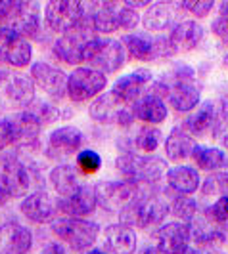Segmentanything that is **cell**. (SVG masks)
I'll list each match as a JSON object with an SVG mask.
<instances>
[{
	"label": "cell",
	"mask_w": 228,
	"mask_h": 254,
	"mask_svg": "<svg viewBox=\"0 0 228 254\" xmlns=\"http://www.w3.org/2000/svg\"><path fill=\"white\" fill-rule=\"evenodd\" d=\"M115 168L123 176V180H127V182L138 186V188L159 184L161 178L167 174V170H169L167 161L161 157L138 155V153L132 151L119 155L115 159Z\"/></svg>",
	"instance_id": "1"
},
{
	"label": "cell",
	"mask_w": 228,
	"mask_h": 254,
	"mask_svg": "<svg viewBox=\"0 0 228 254\" xmlns=\"http://www.w3.org/2000/svg\"><path fill=\"white\" fill-rule=\"evenodd\" d=\"M50 233L69 253H89L100 237V226L89 218H58Z\"/></svg>",
	"instance_id": "2"
},
{
	"label": "cell",
	"mask_w": 228,
	"mask_h": 254,
	"mask_svg": "<svg viewBox=\"0 0 228 254\" xmlns=\"http://www.w3.org/2000/svg\"><path fill=\"white\" fill-rule=\"evenodd\" d=\"M38 174L21 161L17 153H2L0 155V190L10 199H23L37 184Z\"/></svg>",
	"instance_id": "3"
},
{
	"label": "cell",
	"mask_w": 228,
	"mask_h": 254,
	"mask_svg": "<svg viewBox=\"0 0 228 254\" xmlns=\"http://www.w3.org/2000/svg\"><path fill=\"white\" fill-rule=\"evenodd\" d=\"M127 60V52L123 48L121 40L110 37L90 38L83 50V64L102 75H114L117 73Z\"/></svg>",
	"instance_id": "4"
},
{
	"label": "cell",
	"mask_w": 228,
	"mask_h": 254,
	"mask_svg": "<svg viewBox=\"0 0 228 254\" xmlns=\"http://www.w3.org/2000/svg\"><path fill=\"white\" fill-rule=\"evenodd\" d=\"M169 216V208L165 199H159L155 195H146L140 191L130 203L119 210V222L127 224L130 228L152 229L159 228L163 220Z\"/></svg>",
	"instance_id": "5"
},
{
	"label": "cell",
	"mask_w": 228,
	"mask_h": 254,
	"mask_svg": "<svg viewBox=\"0 0 228 254\" xmlns=\"http://www.w3.org/2000/svg\"><path fill=\"white\" fill-rule=\"evenodd\" d=\"M35 84L31 76L0 67V111L17 113L35 102Z\"/></svg>",
	"instance_id": "6"
},
{
	"label": "cell",
	"mask_w": 228,
	"mask_h": 254,
	"mask_svg": "<svg viewBox=\"0 0 228 254\" xmlns=\"http://www.w3.org/2000/svg\"><path fill=\"white\" fill-rule=\"evenodd\" d=\"M121 44H123L125 52H128V56L138 62H155V60L175 56V50H173L169 38L161 37V35H152L146 31L128 33L121 38Z\"/></svg>",
	"instance_id": "7"
},
{
	"label": "cell",
	"mask_w": 228,
	"mask_h": 254,
	"mask_svg": "<svg viewBox=\"0 0 228 254\" xmlns=\"http://www.w3.org/2000/svg\"><path fill=\"white\" fill-rule=\"evenodd\" d=\"M106 86H108V76L94 71V69H90V67L79 65L67 75L65 96L71 102L85 103L98 98L100 94H104Z\"/></svg>",
	"instance_id": "8"
},
{
	"label": "cell",
	"mask_w": 228,
	"mask_h": 254,
	"mask_svg": "<svg viewBox=\"0 0 228 254\" xmlns=\"http://www.w3.org/2000/svg\"><path fill=\"white\" fill-rule=\"evenodd\" d=\"M83 19V2L50 0L42 8V23L54 35H65L79 27Z\"/></svg>",
	"instance_id": "9"
},
{
	"label": "cell",
	"mask_w": 228,
	"mask_h": 254,
	"mask_svg": "<svg viewBox=\"0 0 228 254\" xmlns=\"http://www.w3.org/2000/svg\"><path fill=\"white\" fill-rule=\"evenodd\" d=\"M33 64V44L13 33L8 27H0V65L2 69L21 71Z\"/></svg>",
	"instance_id": "10"
},
{
	"label": "cell",
	"mask_w": 228,
	"mask_h": 254,
	"mask_svg": "<svg viewBox=\"0 0 228 254\" xmlns=\"http://www.w3.org/2000/svg\"><path fill=\"white\" fill-rule=\"evenodd\" d=\"M89 115L92 121H96L100 125L128 127L134 121L132 107L119 102L114 96V92H104L98 98H94L89 105Z\"/></svg>",
	"instance_id": "11"
},
{
	"label": "cell",
	"mask_w": 228,
	"mask_h": 254,
	"mask_svg": "<svg viewBox=\"0 0 228 254\" xmlns=\"http://www.w3.org/2000/svg\"><path fill=\"white\" fill-rule=\"evenodd\" d=\"M96 35L90 31L89 27L83 21L75 27L73 31L60 35L52 44V54L58 62H62L65 65H79L83 64V50L87 46L90 38H94Z\"/></svg>",
	"instance_id": "12"
},
{
	"label": "cell",
	"mask_w": 228,
	"mask_h": 254,
	"mask_svg": "<svg viewBox=\"0 0 228 254\" xmlns=\"http://www.w3.org/2000/svg\"><path fill=\"white\" fill-rule=\"evenodd\" d=\"M19 214L25 220H29L31 224H37V226L52 224L60 216L58 199H54V195L48 193L46 190L31 191L19 203Z\"/></svg>",
	"instance_id": "13"
},
{
	"label": "cell",
	"mask_w": 228,
	"mask_h": 254,
	"mask_svg": "<svg viewBox=\"0 0 228 254\" xmlns=\"http://www.w3.org/2000/svg\"><path fill=\"white\" fill-rule=\"evenodd\" d=\"M142 188L130 184L127 180H119V182H100L94 186V193L98 199V206H102L108 212H119L127 206Z\"/></svg>",
	"instance_id": "14"
},
{
	"label": "cell",
	"mask_w": 228,
	"mask_h": 254,
	"mask_svg": "<svg viewBox=\"0 0 228 254\" xmlns=\"http://www.w3.org/2000/svg\"><path fill=\"white\" fill-rule=\"evenodd\" d=\"M117 10H119V2H108V0L83 2V23L89 27L96 37L112 35L119 29Z\"/></svg>",
	"instance_id": "15"
},
{
	"label": "cell",
	"mask_w": 228,
	"mask_h": 254,
	"mask_svg": "<svg viewBox=\"0 0 228 254\" xmlns=\"http://www.w3.org/2000/svg\"><path fill=\"white\" fill-rule=\"evenodd\" d=\"M29 76L35 84V88L46 94L54 102H60L65 96V86H67V75L60 67L48 64V62H35L31 64Z\"/></svg>",
	"instance_id": "16"
},
{
	"label": "cell",
	"mask_w": 228,
	"mask_h": 254,
	"mask_svg": "<svg viewBox=\"0 0 228 254\" xmlns=\"http://www.w3.org/2000/svg\"><path fill=\"white\" fill-rule=\"evenodd\" d=\"M42 8L38 2L33 0H19L17 12L13 15L12 23L8 29H12L13 33H17L19 37L33 42V40H40L42 37Z\"/></svg>",
	"instance_id": "17"
},
{
	"label": "cell",
	"mask_w": 228,
	"mask_h": 254,
	"mask_svg": "<svg viewBox=\"0 0 228 254\" xmlns=\"http://www.w3.org/2000/svg\"><path fill=\"white\" fill-rule=\"evenodd\" d=\"M152 71L148 69H136L128 75L119 76L114 82V96L121 103H125L128 107H132L134 103L138 102L142 96H146L144 90L148 88V84H152Z\"/></svg>",
	"instance_id": "18"
},
{
	"label": "cell",
	"mask_w": 228,
	"mask_h": 254,
	"mask_svg": "<svg viewBox=\"0 0 228 254\" xmlns=\"http://www.w3.org/2000/svg\"><path fill=\"white\" fill-rule=\"evenodd\" d=\"M184 12L182 2H153L142 13L140 21L144 23L146 33H159L173 29L178 23V13Z\"/></svg>",
	"instance_id": "19"
},
{
	"label": "cell",
	"mask_w": 228,
	"mask_h": 254,
	"mask_svg": "<svg viewBox=\"0 0 228 254\" xmlns=\"http://www.w3.org/2000/svg\"><path fill=\"white\" fill-rule=\"evenodd\" d=\"M33 243V231L27 226L15 220L0 224V254H31Z\"/></svg>",
	"instance_id": "20"
},
{
	"label": "cell",
	"mask_w": 228,
	"mask_h": 254,
	"mask_svg": "<svg viewBox=\"0 0 228 254\" xmlns=\"http://www.w3.org/2000/svg\"><path fill=\"white\" fill-rule=\"evenodd\" d=\"M8 121H10V127H12L13 147L15 149H31L33 145H37L40 132H42V125L27 109L17 111V113H10Z\"/></svg>",
	"instance_id": "21"
},
{
	"label": "cell",
	"mask_w": 228,
	"mask_h": 254,
	"mask_svg": "<svg viewBox=\"0 0 228 254\" xmlns=\"http://www.w3.org/2000/svg\"><path fill=\"white\" fill-rule=\"evenodd\" d=\"M85 145V132L75 125L58 127L48 134L46 147L56 157H71L83 149Z\"/></svg>",
	"instance_id": "22"
},
{
	"label": "cell",
	"mask_w": 228,
	"mask_h": 254,
	"mask_svg": "<svg viewBox=\"0 0 228 254\" xmlns=\"http://www.w3.org/2000/svg\"><path fill=\"white\" fill-rule=\"evenodd\" d=\"M155 247L161 254H182L190 247V233L186 222H169L161 224L155 233Z\"/></svg>",
	"instance_id": "23"
},
{
	"label": "cell",
	"mask_w": 228,
	"mask_h": 254,
	"mask_svg": "<svg viewBox=\"0 0 228 254\" xmlns=\"http://www.w3.org/2000/svg\"><path fill=\"white\" fill-rule=\"evenodd\" d=\"M96 208H98V199L94 193V186L87 184H83L73 195L58 199V210L60 214H64V218H89L90 214H94Z\"/></svg>",
	"instance_id": "24"
},
{
	"label": "cell",
	"mask_w": 228,
	"mask_h": 254,
	"mask_svg": "<svg viewBox=\"0 0 228 254\" xmlns=\"http://www.w3.org/2000/svg\"><path fill=\"white\" fill-rule=\"evenodd\" d=\"M136 231L127 224H112L102 233V251L110 254H134L136 253Z\"/></svg>",
	"instance_id": "25"
},
{
	"label": "cell",
	"mask_w": 228,
	"mask_h": 254,
	"mask_svg": "<svg viewBox=\"0 0 228 254\" xmlns=\"http://www.w3.org/2000/svg\"><path fill=\"white\" fill-rule=\"evenodd\" d=\"M188 226V233H190V243L198 245L200 249L205 247H215V245H223V226L215 224L211 218L203 214H196L186 222Z\"/></svg>",
	"instance_id": "26"
},
{
	"label": "cell",
	"mask_w": 228,
	"mask_h": 254,
	"mask_svg": "<svg viewBox=\"0 0 228 254\" xmlns=\"http://www.w3.org/2000/svg\"><path fill=\"white\" fill-rule=\"evenodd\" d=\"M48 182H50L52 190L56 191L58 199H65V197L73 195L83 186L81 172L75 168V165H69V163L52 166L48 172Z\"/></svg>",
	"instance_id": "27"
},
{
	"label": "cell",
	"mask_w": 228,
	"mask_h": 254,
	"mask_svg": "<svg viewBox=\"0 0 228 254\" xmlns=\"http://www.w3.org/2000/svg\"><path fill=\"white\" fill-rule=\"evenodd\" d=\"M203 35H205V31L198 21L184 19V21H178L177 25L171 29V35L167 38H169L175 54H177V52L194 50L203 40Z\"/></svg>",
	"instance_id": "28"
},
{
	"label": "cell",
	"mask_w": 228,
	"mask_h": 254,
	"mask_svg": "<svg viewBox=\"0 0 228 254\" xmlns=\"http://www.w3.org/2000/svg\"><path fill=\"white\" fill-rule=\"evenodd\" d=\"M165 178H167V184H169V190L177 191L180 195H192L194 191H198V188L202 186L200 172L194 166H173V168L167 170Z\"/></svg>",
	"instance_id": "29"
},
{
	"label": "cell",
	"mask_w": 228,
	"mask_h": 254,
	"mask_svg": "<svg viewBox=\"0 0 228 254\" xmlns=\"http://www.w3.org/2000/svg\"><path fill=\"white\" fill-rule=\"evenodd\" d=\"M215 125V105L213 102L200 103L184 121V130L192 136H205L207 132H213Z\"/></svg>",
	"instance_id": "30"
},
{
	"label": "cell",
	"mask_w": 228,
	"mask_h": 254,
	"mask_svg": "<svg viewBox=\"0 0 228 254\" xmlns=\"http://www.w3.org/2000/svg\"><path fill=\"white\" fill-rule=\"evenodd\" d=\"M194 147H196L194 136L188 134L182 127L173 128V130L169 132L167 140H165V153H167V157H169L171 161H175V163L184 161V159H190Z\"/></svg>",
	"instance_id": "31"
},
{
	"label": "cell",
	"mask_w": 228,
	"mask_h": 254,
	"mask_svg": "<svg viewBox=\"0 0 228 254\" xmlns=\"http://www.w3.org/2000/svg\"><path fill=\"white\" fill-rule=\"evenodd\" d=\"M132 115H134V119H138L142 123L159 125L167 119V105L161 98L146 94L132 105Z\"/></svg>",
	"instance_id": "32"
},
{
	"label": "cell",
	"mask_w": 228,
	"mask_h": 254,
	"mask_svg": "<svg viewBox=\"0 0 228 254\" xmlns=\"http://www.w3.org/2000/svg\"><path fill=\"white\" fill-rule=\"evenodd\" d=\"M192 159L198 168H202L205 172L215 174L221 168L227 165V155L219 147H207V145H196L192 151Z\"/></svg>",
	"instance_id": "33"
},
{
	"label": "cell",
	"mask_w": 228,
	"mask_h": 254,
	"mask_svg": "<svg viewBox=\"0 0 228 254\" xmlns=\"http://www.w3.org/2000/svg\"><path fill=\"white\" fill-rule=\"evenodd\" d=\"M167 208H169V214L178 218V222H188L190 218H194L198 214V204L194 199H190V195H180L177 191L167 190Z\"/></svg>",
	"instance_id": "34"
},
{
	"label": "cell",
	"mask_w": 228,
	"mask_h": 254,
	"mask_svg": "<svg viewBox=\"0 0 228 254\" xmlns=\"http://www.w3.org/2000/svg\"><path fill=\"white\" fill-rule=\"evenodd\" d=\"M161 141H163V134L159 132V128L148 125V127L138 130V134L134 138V149L150 155V153H153L161 145Z\"/></svg>",
	"instance_id": "35"
},
{
	"label": "cell",
	"mask_w": 228,
	"mask_h": 254,
	"mask_svg": "<svg viewBox=\"0 0 228 254\" xmlns=\"http://www.w3.org/2000/svg\"><path fill=\"white\" fill-rule=\"evenodd\" d=\"M27 111L42 125V128L46 127V125H50V123H54V121H58V117H60L56 103L48 102V100H37V98H35V102L27 107Z\"/></svg>",
	"instance_id": "36"
},
{
	"label": "cell",
	"mask_w": 228,
	"mask_h": 254,
	"mask_svg": "<svg viewBox=\"0 0 228 254\" xmlns=\"http://www.w3.org/2000/svg\"><path fill=\"white\" fill-rule=\"evenodd\" d=\"M102 157L94 149H81L75 155V168L83 176H92L100 170Z\"/></svg>",
	"instance_id": "37"
},
{
	"label": "cell",
	"mask_w": 228,
	"mask_h": 254,
	"mask_svg": "<svg viewBox=\"0 0 228 254\" xmlns=\"http://www.w3.org/2000/svg\"><path fill=\"white\" fill-rule=\"evenodd\" d=\"M205 197H228V172H215L202 184Z\"/></svg>",
	"instance_id": "38"
},
{
	"label": "cell",
	"mask_w": 228,
	"mask_h": 254,
	"mask_svg": "<svg viewBox=\"0 0 228 254\" xmlns=\"http://www.w3.org/2000/svg\"><path fill=\"white\" fill-rule=\"evenodd\" d=\"M140 23V13L138 10H132L128 8L127 4H119V10H117V25L119 29H125V31H134Z\"/></svg>",
	"instance_id": "39"
},
{
	"label": "cell",
	"mask_w": 228,
	"mask_h": 254,
	"mask_svg": "<svg viewBox=\"0 0 228 254\" xmlns=\"http://www.w3.org/2000/svg\"><path fill=\"white\" fill-rule=\"evenodd\" d=\"M215 140L221 141V138L228 134V100L221 102V107L215 109V125H213V132Z\"/></svg>",
	"instance_id": "40"
},
{
	"label": "cell",
	"mask_w": 228,
	"mask_h": 254,
	"mask_svg": "<svg viewBox=\"0 0 228 254\" xmlns=\"http://www.w3.org/2000/svg\"><path fill=\"white\" fill-rule=\"evenodd\" d=\"M205 214L211 218L215 224H221V226L225 222H228V197H219L215 203L205 210Z\"/></svg>",
	"instance_id": "41"
},
{
	"label": "cell",
	"mask_w": 228,
	"mask_h": 254,
	"mask_svg": "<svg viewBox=\"0 0 228 254\" xmlns=\"http://www.w3.org/2000/svg\"><path fill=\"white\" fill-rule=\"evenodd\" d=\"M13 147V136H12V127L6 115H0V155L6 153L8 149Z\"/></svg>",
	"instance_id": "42"
},
{
	"label": "cell",
	"mask_w": 228,
	"mask_h": 254,
	"mask_svg": "<svg viewBox=\"0 0 228 254\" xmlns=\"http://www.w3.org/2000/svg\"><path fill=\"white\" fill-rule=\"evenodd\" d=\"M213 6H215V2H213V0L182 2V8H184L186 12H190L192 15H196V17H205V15H209V12L213 10Z\"/></svg>",
	"instance_id": "43"
},
{
	"label": "cell",
	"mask_w": 228,
	"mask_h": 254,
	"mask_svg": "<svg viewBox=\"0 0 228 254\" xmlns=\"http://www.w3.org/2000/svg\"><path fill=\"white\" fill-rule=\"evenodd\" d=\"M19 0H0V27H10Z\"/></svg>",
	"instance_id": "44"
},
{
	"label": "cell",
	"mask_w": 228,
	"mask_h": 254,
	"mask_svg": "<svg viewBox=\"0 0 228 254\" xmlns=\"http://www.w3.org/2000/svg\"><path fill=\"white\" fill-rule=\"evenodd\" d=\"M213 33H215L217 37L221 38L225 44H228V19H223V17H217L215 21H213Z\"/></svg>",
	"instance_id": "45"
},
{
	"label": "cell",
	"mask_w": 228,
	"mask_h": 254,
	"mask_svg": "<svg viewBox=\"0 0 228 254\" xmlns=\"http://www.w3.org/2000/svg\"><path fill=\"white\" fill-rule=\"evenodd\" d=\"M38 254H71V253L65 249L64 245H60V243L56 241V243H48V245H44Z\"/></svg>",
	"instance_id": "46"
},
{
	"label": "cell",
	"mask_w": 228,
	"mask_h": 254,
	"mask_svg": "<svg viewBox=\"0 0 228 254\" xmlns=\"http://www.w3.org/2000/svg\"><path fill=\"white\" fill-rule=\"evenodd\" d=\"M138 254H161V251H159L155 245H146V247L140 249Z\"/></svg>",
	"instance_id": "47"
},
{
	"label": "cell",
	"mask_w": 228,
	"mask_h": 254,
	"mask_svg": "<svg viewBox=\"0 0 228 254\" xmlns=\"http://www.w3.org/2000/svg\"><path fill=\"white\" fill-rule=\"evenodd\" d=\"M182 254H211V253H205V251L200 249V247H188Z\"/></svg>",
	"instance_id": "48"
},
{
	"label": "cell",
	"mask_w": 228,
	"mask_h": 254,
	"mask_svg": "<svg viewBox=\"0 0 228 254\" xmlns=\"http://www.w3.org/2000/svg\"><path fill=\"white\" fill-rule=\"evenodd\" d=\"M10 201H12V199H10V197H8L4 191L0 190V208H2V206H6V204L10 203Z\"/></svg>",
	"instance_id": "49"
},
{
	"label": "cell",
	"mask_w": 228,
	"mask_h": 254,
	"mask_svg": "<svg viewBox=\"0 0 228 254\" xmlns=\"http://www.w3.org/2000/svg\"><path fill=\"white\" fill-rule=\"evenodd\" d=\"M219 17H223V19H228V0L221 4V15H219Z\"/></svg>",
	"instance_id": "50"
},
{
	"label": "cell",
	"mask_w": 228,
	"mask_h": 254,
	"mask_svg": "<svg viewBox=\"0 0 228 254\" xmlns=\"http://www.w3.org/2000/svg\"><path fill=\"white\" fill-rule=\"evenodd\" d=\"M223 239H225V243H228V222L223 224Z\"/></svg>",
	"instance_id": "51"
},
{
	"label": "cell",
	"mask_w": 228,
	"mask_h": 254,
	"mask_svg": "<svg viewBox=\"0 0 228 254\" xmlns=\"http://www.w3.org/2000/svg\"><path fill=\"white\" fill-rule=\"evenodd\" d=\"M85 254H110V253H106V251H102V249H90L89 253H85Z\"/></svg>",
	"instance_id": "52"
},
{
	"label": "cell",
	"mask_w": 228,
	"mask_h": 254,
	"mask_svg": "<svg viewBox=\"0 0 228 254\" xmlns=\"http://www.w3.org/2000/svg\"><path fill=\"white\" fill-rule=\"evenodd\" d=\"M221 143L225 145V149H228V134H225V136L221 138Z\"/></svg>",
	"instance_id": "53"
},
{
	"label": "cell",
	"mask_w": 228,
	"mask_h": 254,
	"mask_svg": "<svg viewBox=\"0 0 228 254\" xmlns=\"http://www.w3.org/2000/svg\"><path fill=\"white\" fill-rule=\"evenodd\" d=\"M225 65H227V67H228V54H227V56H225Z\"/></svg>",
	"instance_id": "54"
},
{
	"label": "cell",
	"mask_w": 228,
	"mask_h": 254,
	"mask_svg": "<svg viewBox=\"0 0 228 254\" xmlns=\"http://www.w3.org/2000/svg\"><path fill=\"white\" fill-rule=\"evenodd\" d=\"M211 254H217V253H211Z\"/></svg>",
	"instance_id": "55"
}]
</instances>
